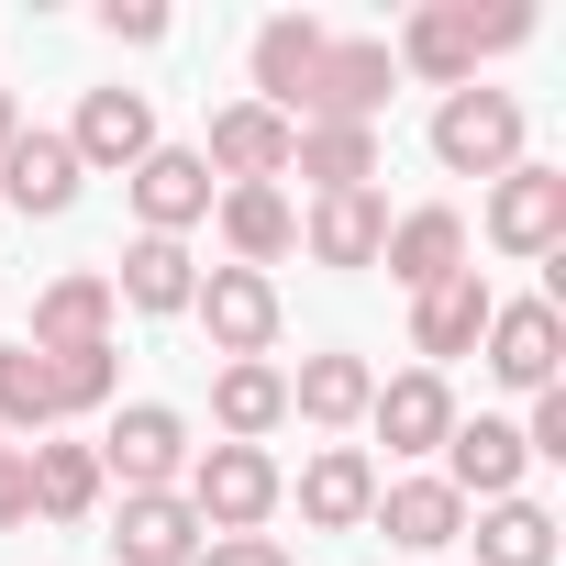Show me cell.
I'll use <instances>...</instances> for the list:
<instances>
[{
    "label": "cell",
    "instance_id": "cell-10",
    "mask_svg": "<svg viewBox=\"0 0 566 566\" xmlns=\"http://www.w3.org/2000/svg\"><path fill=\"white\" fill-rule=\"evenodd\" d=\"M200 511L178 489H123V522H112V555L123 566H200Z\"/></svg>",
    "mask_w": 566,
    "mask_h": 566
},
{
    "label": "cell",
    "instance_id": "cell-24",
    "mask_svg": "<svg viewBox=\"0 0 566 566\" xmlns=\"http://www.w3.org/2000/svg\"><path fill=\"white\" fill-rule=\"evenodd\" d=\"M290 167H301L323 200H345V189L378 178V134H367V123H301V134H290Z\"/></svg>",
    "mask_w": 566,
    "mask_h": 566
},
{
    "label": "cell",
    "instance_id": "cell-26",
    "mask_svg": "<svg viewBox=\"0 0 566 566\" xmlns=\"http://www.w3.org/2000/svg\"><path fill=\"white\" fill-rule=\"evenodd\" d=\"M211 422H222V444H266L277 422H290V378H277L266 356L255 367H222L211 378Z\"/></svg>",
    "mask_w": 566,
    "mask_h": 566
},
{
    "label": "cell",
    "instance_id": "cell-28",
    "mask_svg": "<svg viewBox=\"0 0 566 566\" xmlns=\"http://www.w3.org/2000/svg\"><path fill=\"white\" fill-rule=\"evenodd\" d=\"M23 467H34V511H45V522H90V511H101V489H112L90 444H34Z\"/></svg>",
    "mask_w": 566,
    "mask_h": 566
},
{
    "label": "cell",
    "instance_id": "cell-11",
    "mask_svg": "<svg viewBox=\"0 0 566 566\" xmlns=\"http://www.w3.org/2000/svg\"><path fill=\"white\" fill-rule=\"evenodd\" d=\"M290 134H301V123H277L266 101H233V112H211V145H200V167H222V189L290 178Z\"/></svg>",
    "mask_w": 566,
    "mask_h": 566
},
{
    "label": "cell",
    "instance_id": "cell-25",
    "mask_svg": "<svg viewBox=\"0 0 566 566\" xmlns=\"http://www.w3.org/2000/svg\"><path fill=\"white\" fill-rule=\"evenodd\" d=\"M301 244H312L323 266H378V244H389V200H378V189H345V200H312Z\"/></svg>",
    "mask_w": 566,
    "mask_h": 566
},
{
    "label": "cell",
    "instance_id": "cell-4",
    "mask_svg": "<svg viewBox=\"0 0 566 566\" xmlns=\"http://www.w3.org/2000/svg\"><path fill=\"white\" fill-rule=\"evenodd\" d=\"M433 156H444L455 178H511V167H522V101H511V90H444Z\"/></svg>",
    "mask_w": 566,
    "mask_h": 566
},
{
    "label": "cell",
    "instance_id": "cell-34",
    "mask_svg": "<svg viewBox=\"0 0 566 566\" xmlns=\"http://www.w3.org/2000/svg\"><path fill=\"white\" fill-rule=\"evenodd\" d=\"M200 566H290V544H277V533H211Z\"/></svg>",
    "mask_w": 566,
    "mask_h": 566
},
{
    "label": "cell",
    "instance_id": "cell-22",
    "mask_svg": "<svg viewBox=\"0 0 566 566\" xmlns=\"http://www.w3.org/2000/svg\"><path fill=\"white\" fill-rule=\"evenodd\" d=\"M367 500H378L367 444H323V455L301 467V522H312V533H356V522H367Z\"/></svg>",
    "mask_w": 566,
    "mask_h": 566
},
{
    "label": "cell",
    "instance_id": "cell-5",
    "mask_svg": "<svg viewBox=\"0 0 566 566\" xmlns=\"http://www.w3.org/2000/svg\"><path fill=\"white\" fill-rule=\"evenodd\" d=\"M90 455H101V478H123V489H178L200 444H189V422H178L167 400H123L112 433H101Z\"/></svg>",
    "mask_w": 566,
    "mask_h": 566
},
{
    "label": "cell",
    "instance_id": "cell-33",
    "mask_svg": "<svg viewBox=\"0 0 566 566\" xmlns=\"http://www.w3.org/2000/svg\"><path fill=\"white\" fill-rule=\"evenodd\" d=\"M101 34L112 45H167V12L156 0H101Z\"/></svg>",
    "mask_w": 566,
    "mask_h": 566
},
{
    "label": "cell",
    "instance_id": "cell-36",
    "mask_svg": "<svg viewBox=\"0 0 566 566\" xmlns=\"http://www.w3.org/2000/svg\"><path fill=\"white\" fill-rule=\"evenodd\" d=\"M12 134H23V112H12V90H0V145H12Z\"/></svg>",
    "mask_w": 566,
    "mask_h": 566
},
{
    "label": "cell",
    "instance_id": "cell-12",
    "mask_svg": "<svg viewBox=\"0 0 566 566\" xmlns=\"http://www.w3.org/2000/svg\"><path fill=\"white\" fill-rule=\"evenodd\" d=\"M67 156H78V167H123V178H134V167L156 156V112H145V90H90V101H78V123H67Z\"/></svg>",
    "mask_w": 566,
    "mask_h": 566
},
{
    "label": "cell",
    "instance_id": "cell-31",
    "mask_svg": "<svg viewBox=\"0 0 566 566\" xmlns=\"http://www.w3.org/2000/svg\"><path fill=\"white\" fill-rule=\"evenodd\" d=\"M45 378H56V422L67 411H112V345H78V356H45Z\"/></svg>",
    "mask_w": 566,
    "mask_h": 566
},
{
    "label": "cell",
    "instance_id": "cell-3",
    "mask_svg": "<svg viewBox=\"0 0 566 566\" xmlns=\"http://www.w3.org/2000/svg\"><path fill=\"white\" fill-rule=\"evenodd\" d=\"M389 90H400V56H389L378 34H334L323 67H312V90H301V123H367V134H378Z\"/></svg>",
    "mask_w": 566,
    "mask_h": 566
},
{
    "label": "cell",
    "instance_id": "cell-23",
    "mask_svg": "<svg viewBox=\"0 0 566 566\" xmlns=\"http://www.w3.org/2000/svg\"><path fill=\"white\" fill-rule=\"evenodd\" d=\"M367 400H378V367L367 356H301V378H290V411L323 422V433H356Z\"/></svg>",
    "mask_w": 566,
    "mask_h": 566
},
{
    "label": "cell",
    "instance_id": "cell-19",
    "mask_svg": "<svg viewBox=\"0 0 566 566\" xmlns=\"http://www.w3.org/2000/svg\"><path fill=\"white\" fill-rule=\"evenodd\" d=\"M78 156H67V134H12V145H0V200H12V211H34V222H56L67 200H78Z\"/></svg>",
    "mask_w": 566,
    "mask_h": 566
},
{
    "label": "cell",
    "instance_id": "cell-7",
    "mask_svg": "<svg viewBox=\"0 0 566 566\" xmlns=\"http://www.w3.org/2000/svg\"><path fill=\"white\" fill-rule=\"evenodd\" d=\"M478 345H489V378L533 400V389H555V356H566V312H555V301H500Z\"/></svg>",
    "mask_w": 566,
    "mask_h": 566
},
{
    "label": "cell",
    "instance_id": "cell-15",
    "mask_svg": "<svg viewBox=\"0 0 566 566\" xmlns=\"http://www.w3.org/2000/svg\"><path fill=\"white\" fill-rule=\"evenodd\" d=\"M323 23L312 12H277V23H255V101L277 112V123H301V90H312V67H323Z\"/></svg>",
    "mask_w": 566,
    "mask_h": 566
},
{
    "label": "cell",
    "instance_id": "cell-20",
    "mask_svg": "<svg viewBox=\"0 0 566 566\" xmlns=\"http://www.w3.org/2000/svg\"><path fill=\"white\" fill-rule=\"evenodd\" d=\"M489 312H500V301H489V277H478V266H455L444 290H422V301H411V356H433V378H444V356H467V345L489 334Z\"/></svg>",
    "mask_w": 566,
    "mask_h": 566
},
{
    "label": "cell",
    "instance_id": "cell-16",
    "mask_svg": "<svg viewBox=\"0 0 566 566\" xmlns=\"http://www.w3.org/2000/svg\"><path fill=\"white\" fill-rule=\"evenodd\" d=\"M134 211H145V233H189V222H211V167H200V145H156L145 167H134Z\"/></svg>",
    "mask_w": 566,
    "mask_h": 566
},
{
    "label": "cell",
    "instance_id": "cell-6",
    "mask_svg": "<svg viewBox=\"0 0 566 566\" xmlns=\"http://www.w3.org/2000/svg\"><path fill=\"white\" fill-rule=\"evenodd\" d=\"M189 312L211 323V356H222V367H255V356L277 345V277H255V266H211L200 290H189Z\"/></svg>",
    "mask_w": 566,
    "mask_h": 566
},
{
    "label": "cell",
    "instance_id": "cell-8",
    "mask_svg": "<svg viewBox=\"0 0 566 566\" xmlns=\"http://www.w3.org/2000/svg\"><path fill=\"white\" fill-rule=\"evenodd\" d=\"M489 244L500 255H566V178L555 167H511L489 189Z\"/></svg>",
    "mask_w": 566,
    "mask_h": 566
},
{
    "label": "cell",
    "instance_id": "cell-17",
    "mask_svg": "<svg viewBox=\"0 0 566 566\" xmlns=\"http://www.w3.org/2000/svg\"><path fill=\"white\" fill-rule=\"evenodd\" d=\"M367 422L389 433V455H444V433H455L467 411H455V389H444L433 367H411V378H389V389L367 400Z\"/></svg>",
    "mask_w": 566,
    "mask_h": 566
},
{
    "label": "cell",
    "instance_id": "cell-29",
    "mask_svg": "<svg viewBox=\"0 0 566 566\" xmlns=\"http://www.w3.org/2000/svg\"><path fill=\"white\" fill-rule=\"evenodd\" d=\"M478 566H555V511L544 500H489L478 511Z\"/></svg>",
    "mask_w": 566,
    "mask_h": 566
},
{
    "label": "cell",
    "instance_id": "cell-37",
    "mask_svg": "<svg viewBox=\"0 0 566 566\" xmlns=\"http://www.w3.org/2000/svg\"><path fill=\"white\" fill-rule=\"evenodd\" d=\"M0 455H12V433H0Z\"/></svg>",
    "mask_w": 566,
    "mask_h": 566
},
{
    "label": "cell",
    "instance_id": "cell-14",
    "mask_svg": "<svg viewBox=\"0 0 566 566\" xmlns=\"http://www.w3.org/2000/svg\"><path fill=\"white\" fill-rule=\"evenodd\" d=\"M378 266H389L400 290L422 301V290H444V277L467 266V222H455L444 200H422V211H400V222H389V244H378Z\"/></svg>",
    "mask_w": 566,
    "mask_h": 566
},
{
    "label": "cell",
    "instance_id": "cell-1",
    "mask_svg": "<svg viewBox=\"0 0 566 566\" xmlns=\"http://www.w3.org/2000/svg\"><path fill=\"white\" fill-rule=\"evenodd\" d=\"M533 34V12L511 0V12H478V0H422L411 12V34L389 45L411 78H433V90H478V56H511Z\"/></svg>",
    "mask_w": 566,
    "mask_h": 566
},
{
    "label": "cell",
    "instance_id": "cell-13",
    "mask_svg": "<svg viewBox=\"0 0 566 566\" xmlns=\"http://www.w3.org/2000/svg\"><path fill=\"white\" fill-rule=\"evenodd\" d=\"M522 467H533L522 455V422H489L478 411V422L444 433V489L455 500H522Z\"/></svg>",
    "mask_w": 566,
    "mask_h": 566
},
{
    "label": "cell",
    "instance_id": "cell-32",
    "mask_svg": "<svg viewBox=\"0 0 566 566\" xmlns=\"http://www.w3.org/2000/svg\"><path fill=\"white\" fill-rule=\"evenodd\" d=\"M522 455H555V467H566V378H555V389H533V422H522Z\"/></svg>",
    "mask_w": 566,
    "mask_h": 566
},
{
    "label": "cell",
    "instance_id": "cell-27",
    "mask_svg": "<svg viewBox=\"0 0 566 566\" xmlns=\"http://www.w3.org/2000/svg\"><path fill=\"white\" fill-rule=\"evenodd\" d=\"M189 290H200L189 244H167V233H134V244H123V277H112V301H134V312H189Z\"/></svg>",
    "mask_w": 566,
    "mask_h": 566
},
{
    "label": "cell",
    "instance_id": "cell-9",
    "mask_svg": "<svg viewBox=\"0 0 566 566\" xmlns=\"http://www.w3.org/2000/svg\"><path fill=\"white\" fill-rule=\"evenodd\" d=\"M112 277L101 266H67V277H45V290H34V356H78V345H112Z\"/></svg>",
    "mask_w": 566,
    "mask_h": 566
},
{
    "label": "cell",
    "instance_id": "cell-21",
    "mask_svg": "<svg viewBox=\"0 0 566 566\" xmlns=\"http://www.w3.org/2000/svg\"><path fill=\"white\" fill-rule=\"evenodd\" d=\"M367 522H378L389 544H411V555H444V544L467 533V500H455L444 478H389V489L367 500Z\"/></svg>",
    "mask_w": 566,
    "mask_h": 566
},
{
    "label": "cell",
    "instance_id": "cell-2",
    "mask_svg": "<svg viewBox=\"0 0 566 566\" xmlns=\"http://www.w3.org/2000/svg\"><path fill=\"white\" fill-rule=\"evenodd\" d=\"M178 500L200 511V533H266V511L290 500V478H277L266 444H211V455H189Z\"/></svg>",
    "mask_w": 566,
    "mask_h": 566
},
{
    "label": "cell",
    "instance_id": "cell-18",
    "mask_svg": "<svg viewBox=\"0 0 566 566\" xmlns=\"http://www.w3.org/2000/svg\"><path fill=\"white\" fill-rule=\"evenodd\" d=\"M211 211H222V244H233V266H277V255H290L301 244V211H290V189H277V178H255V189H211Z\"/></svg>",
    "mask_w": 566,
    "mask_h": 566
},
{
    "label": "cell",
    "instance_id": "cell-30",
    "mask_svg": "<svg viewBox=\"0 0 566 566\" xmlns=\"http://www.w3.org/2000/svg\"><path fill=\"white\" fill-rule=\"evenodd\" d=\"M56 422V378L34 345H0V433H45Z\"/></svg>",
    "mask_w": 566,
    "mask_h": 566
},
{
    "label": "cell",
    "instance_id": "cell-35",
    "mask_svg": "<svg viewBox=\"0 0 566 566\" xmlns=\"http://www.w3.org/2000/svg\"><path fill=\"white\" fill-rule=\"evenodd\" d=\"M34 522V467H23V444L0 455V533H23Z\"/></svg>",
    "mask_w": 566,
    "mask_h": 566
}]
</instances>
